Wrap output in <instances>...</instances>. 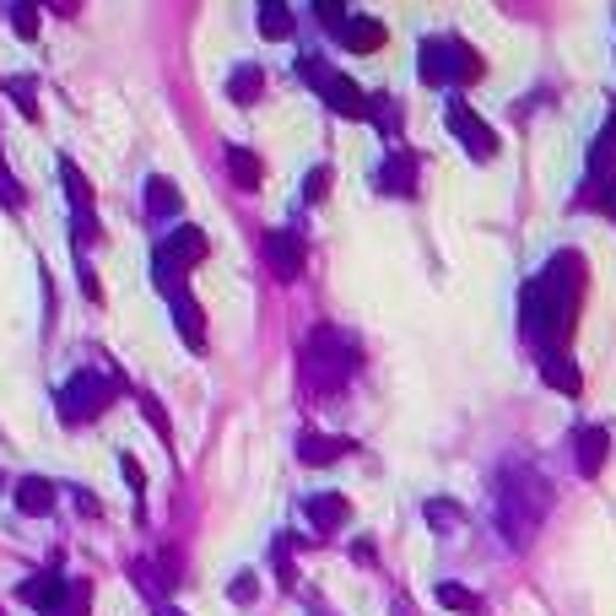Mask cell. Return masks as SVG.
<instances>
[{
    "mask_svg": "<svg viewBox=\"0 0 616 616\" xmlns=\"http://www.w3.org/2000/svg\"><path fill=\"white\" fill-rule=\"evenodd\" d=\"M0 492H6V471H0Z\"/></svg>",
    "mask_w": 616,
    "mask_h": 616,
    "instance_id": "41",
    "label": "cell"
},
{
    "mask_svg": "<svg viewBox=\"0 0 616 616\" xmlns=\"http://www.w3.org/2000/svg\"><path fill=\"white\" fill-rule=\"evenodd\" d=\"M357 368H363V346L346 336V330L319 325L314 336L303 341V379H308V390H314V395L346 390Z\"/></svg>",
    "mask_w": 616,
    "mask_h": 616,
    "instance_id": "3",
    "label": "cell"
},
{
    "mask_svg": "<svg viewBox=\"0 0 616 616\" xmlns=\"http://www.w3.org/2000/svg\"><path fill=\"white\" fill-rule=\"evenodd\" d=\"M152 616H184V611H173V606H152Z\"/></svg>",
    "mask_w": 616,
    "mask_h": 616,
    "instance_id": "40",
    "label": "cell"
},
{
    "mask_svg": "<svg viewBox=\"0 0 616 616\" xmlns=\"http://www.w3.org/2000/svg\"><path fill=\"white\" fill-rule=\"evenodd\" d=\"M76 281H82V298L98 308V303H103V287H98V271H92L87 260H76Z\"/></svg>",
    "mask_w": 616,
    "mask_h": 616,
    "instance_id": "35",
    "label": "cell"
},
{
    "mask_svg": "<svg viewBox=\"0 0 616 616\" xmlns=\"http://www.w3.org/2000/svg\"><path fill=\"white\" fill-rule=\"evenodd\" d=\"M141 411H146V422H152V433H157V438H163V444H168V438H173V427H168V411H163V400L141 390Z\"/></svg>",
    "mask_w": 616,
    "mask_h": 616,
    "instance_id": "31",
    "label": "cell"
},
{
    "mask_svg": "<svg viewBox=\"0 0 616 616\" xmlns=\"http://www.w3.org/2000/svg\"><path fill=\"white\" fill-rule=\"evenodd\" d=\"M179 211H184L179 184L163 179V173H152V179H146V217H152V222H168V217H179Z\"/></svg>",
    "mask_w": 616,
    "mask_h": 616,
    "instance_id": "15",
    "label": "cell"
},
{
    "mask_svg": "<svg viewBox=\"0 0 616 616\" xmlns=\"http://www.w3.org/2000/svg\"><path fill=\"white\" fill-rule=\"evenodd\" d=\"M227 179H233L238 190H260V179H265L260 157H254L249 146H227Z\"/></svg>",
    "mask_w": 616,
    "mask_h": 616,
    "instance_id": "19",
    "label": "cell"
},
{
    "mask_svg": "<svg viewBox=\"0 0 616 616\" xmlns=\"http://www.w3.org/2000/svg\"><path fill=\"white\" fill-rule=\"evenodd\" d=\"M60 616H92V584H87V579L65 589V606H60Z\"/></svg>",
    "mask_w": 616,
    "mask_h": 616,
    "instance_id": "30",
    "label": "cell"
},
{
    "mask_svg": "<svg viewBox=\"0 0 616 616\" xmlns=\"http://www.w3.org/2000/svg\"><path fill=\"white\" fill-rule=\"evenodd\" d=\"M254 17H260V33L271 38V44H281V38H292V11H287V6H271V0H265V6L254 11Z\"/></svg>",
    "mask_w": 616,
    "mask_h": 616,
    "instance_id": "25",
    "label": "cell"
},
{
    "mask_svg": "<svg viewBox=\"0 0 616 616\" xmlns=\"http://www.w3.org/2000/svg\"><path fill=\"white\" fill-rule=\"evenodd\" d=\"M6 17H11V28H17V38H38V11L33 6H11Z\"/></svg>",
    "mask_w": 616,
    "mask_h": 616,
    "instance_id": "34",
    "label": "cell"
},
{
    "mask_svg": "<svg viewBox=\"0 0 616 616\" xmlns=\"http://www.w3.org/2000/svg\"><path fill=\"white\" fill-rule=\"evenodd\" d=\"M379 190L384 195H411V190H417V157H411V152H390V157H384Z\"/></svg>",
    "mask_w": 616,
    "mask_h": 616,
    "instance_id": "18",
    "label": "cell"
},
{
    "mask_svg": "<svg viewBox=\"0 0 616 616\" xmlns=\"http://www.w3.org/2000/svg\"><path fill=\"white\" fill-rule=\"evenodd\" d=\"M368 114H373V130H379V136H395V130H400V109L390 98H368Z\"/></svg>",
    "mask_w": 616,
    "mask_h": 616,
    "instance_id": "27",
    "label": "cell"
},
{
    "mask_svg": "<svg viewBox=\"0 0 616 616\" xmlns=\"http://www.w3.org/2000/svg\"><path fill=\"white\" fill-rule=\"evenodd\" d=\"M606 454H611V433L600 422L573 433V465H579V476H600L606 471Z\"/></svg>",
    "mask_w": 616,
    "mask_h": 616,
    "instance_id": "10",
    "label": "cell"
},
{
    "mask_svg": "<svg viewBox=\"0 0 616 616\" xmlns=\"http://www.w3.org/2000/svg\"><path fill=\"white\" fill-rule=\"evenodd\" d=\"M119 390L125 384L114 379V373H98V368H76L71 379L60 384V395H55V406H60V422L65 427H87V422H98L103 411L119 400Z\"/></svg>",
    "mask_w": 616,
    "mask_h": 616,
    "instance_id": "5",
    "label": "cell"
},
{
    "mask_svg": "<svg viewBox=\"0 0 616 616\" xmlns=\"http://www.w3.org/2000/svg\"><path fill=\"white\" fill-rule=\"evenodd\" d=\"M303 82L319 92V98L330 103L341 119H363L368 114V98H363V87L352 82V76H341L336 65H319V60H303Z\"/></svg>",
    "mask_w": 616,
    "mask_h": 616,
    "instance_id": "6",
    "label": "cell"
},
{
    "mask_svg": "<svg viewBox=\"0 0 616 616\" xmlns=\"http://www.w3.org/2000/svg\"><path fill=\"white\" fill-rule=\"evenodd\" d=\"M157 254H168L179 271H195V265L206 260L211 249H206V233H200V227H173L163 244H157Z\"/></svg>",
    "mask_w": 616,
    "mask_h": 616,
    "instance_id": "11",
    "label": "cell"
},
{
    "mask_svg": "<svg viewBox=\"0 0 616 616\" xmlns=\"http://www.w3.org/2000/svg\"><path fill=\"white\" fill-rule=\"evenodd\" d=\"M444 125L460 136V146L476 157V163H487V157H498V136H492V125H481V114L471 109V103H460V98H449V109H444Z\"/></svg>",
    "mask_w": 616,
    "mask_h": 616,
    "instance_id": "7",
    "label": "cell"
},
{
    "mask_svg": "<svg viewBox=\"0 0 616 616\" xmlns=\"http://www.w3.org/2000/svg\"><path fill=\"white\" fill-rule=\"evenodd\" d=\"M0 87H6V98L17 103L22 114H28V119H38V76H6V82H0Z\"/></svg>",
    "mask_w": 616,
    "mask_h": 616,
    "instance_id": "24",
    "label": "cell"
},
{
    "mask_svg": "<svg viewBox=\"0 0 616 616\" xmlns=\"http://www.w3.org/2000/svg\"><path fill=\"white\" fill-rule=\"evenodd\" d=\"M260 92H265V71H260V65H238V71L227 76V98H233V103H254Z\"/></svg>",
    "mask_w": 616,
    "mask_h": 616,
    "instance_id": "21",
    "label": "cell"
},
{
    "mask_svg": "<svg viewBox=\"0 0 616 616\" xmlns=\"http://www.w3.org/2000/svg\"><path fill=\"white\" fill-rule=\"evenodd\" d=\"M346 454H357L352 438H330V433H303L298 438V460L303 465H336Z\"/></svg>",
    "mask_w": 616,
    "mask_h": 616,
    "instance_id": "12",
    "label": "cell"
},
{
    "mask_svg": "<svg viewBox=\"0 0 616 616\" xmlns=\"http://www.w3.org/2000/svg\"><path fill=\"white\" fill-rule=\"evenodd\" d=\"M0 616H6V611H0Z\"/></svg>",
    "mask_w": 616,
    "mask_h": 616,
    "instance_id": "42",
    "label": "cell"
},
{
    "mask_svg": "<svg viewBox=\"0 0 616 616\" xmlns=\"http://www.w3.org/2000/svg\"><path fill=\"white\" fill-rule=\"evenodd\" d=\"M71 238H76V254H82V249H92V244H98V238H103V227H98V211H71Z\"/></svg>",
    "mask_w": 616,
    "mask_h": 616,
    "instance_id": "26",
    "label": "cell"
},
{
    "mask_svg": "<svg viewBox=\"0 0 616 616\" xmlns=\"http://www.w3.org/2000/svg\"><path fill=\"white\" fill-rule=\"evenodd\" d=\"M352 562H363V568H373V562H379V552H373L368 535H363V541H352Z\"/></svg>",
    "mask_w": 616,
    "mask_h": 616,
    "instance_id": "38",
    "label": "cell"
},
{
    "mask_svg": "<svg viewBox=\"0 0 616 616\" xmlns=\"http://www.w3.org/2000/svg\"><path fill=\"white\" fill-rule=\"evenodd\" d=\"M227 595H233V606H254V595H260V579H254V573H238V579L227 584Z\"/></svg>",
    "mask_w": 616,
    "mask_h": 616,
    "instance_id": "33",
    "label": "cell"
},
{
    "mask_svg": "<svg viewBox=\"0 0 616 616\" xmlns=\"http://www.w3.org/2000/svg\"><path fill=\"white\" fill-rule=\"evenodd\" d=\"M60 184H65V195H71V211H87L92 206V179L71 163V157H60Z\"/></svg>",
    "mask_w": 616,
    "mask_h": 616,
    "instance_id": "22",
    "label": "cell"
},
{
    "mask_svg": "<svg viewBox=\"0 0 616 616\" xmlns=\"http://www.w3.org/2000/svg\"><path fill=\"white\" fill-rule=\"evenodd\" d=\"M119 471H125L130 492H146V471H141V460H136V454H119Z\"/></svg>",
    "mask_w": 616,
    "mask_h": 616,
    "instance_id": "37",
    "label": "cell"
},
{
    "mask_svg": "<svg viewBox=\"0 0 616 616\" xmlns=\"http://www.w3.org/2000/svg\"><path fill=\"white\" fill-rule=\"evenodd\" d=\"M11 492H17V508H22L28 519L55 514V481H44V476H22Z\"/></svg>",
    "mask_w": 616,
    "mask_h": 616,
    "instance_id": "17",
    "label": "cell"
},
{
    "mask_svg": "<svg viewBox=\"0 0 616 616\" xmlns=\"http://www.w3.org/2000/svg\"><path fill=\"white\" fill-rule=\"evenodd\" d=\"M541 373H546V384H552L557 395H579L584 390V373H579V363H568V357H541Z\"/></svg>",
    "mask_w": 616,
    "mask_h": 616,
    "instance_id": "20",
    "label": "cell"
},
{
    "mask_svg": "<svg viewBox=\"0 0 616 616\" xmlns=\"http://www.w3.org/2000/svg\"><path fill=\"white\" fill-rule=\"evenodd\" d=\"M314 17L325 22L330 33H341V28H346V17H352V11H346V6H330V0H325V6H314Z\"/></svg>",
    "mask_w": 616,
    "mask_h": 616,
    "instance_id": "36",
    "label": "cell"
},
{
    "mask_svg": "<svg viewBox=\"0 0 616 616\" xmlns=\"http://www.w3.org/2000/svg\"><path fill=\"white\" fill-rule=\"evenodd\" d=\"M438 595V606H449V611H465V616H481V600H476V589H465V584H454V579H444L433 589Z\"/></svg>",
    "mask_w": 616,
    "mask_h": 616,
    "instance_id": "23",
    "label": "cell"
},
{
    "mask_svg": "<svg viewBox=\"0 0 616 616\" xmlns=\"http://www.w3.org/2000/svg\"><path fill=\"white\" fill-rule=\"evenodd\" d=\"M546 508H552V481L535 465H503L498 471V530L508 546H530V535L541 530Z\"/></svg>",
    "mask_w": 616,
    "mask_h": 616,
    "instance_id": "2",
    "label": "cell"
},
{
    "mask_svg": "<svg viewBox=\"0 0 616 616\" xmlns=\"http://www.w3.org/2000/svg\"><path fill=\"white\" fill-rule=\"evenodd\" d=\"M173 308V325H179V336L190 352H206V314H200V303L190 298V292H179V298H168Z\"/></svg>",
    "mask_w": 616,
    "mask_h": 616,
    "instance_id": "13",
    "label": "cell"
},
{
    "mask_svg": "<svg viewBox=\"0 0 616 616\" xmlns=\"http://www.w3.org/2000/svg\"><path fill=\"white\" fill-rule=\"evenodd\" d=\"M76 508H82L87 519H98V514H103V508H98V498H92V492H82V487H76Z\"/></svg>",
    "mask_w": 616,
    "mask_h": 616,
    "instance_id": "39",
    "label": "cell"
},
{
    "mask_svg": "<svg viewBox=\"0 0 616 616\" xmlns=\"http://www.w3.org/2000/svg\"><path fill=\"white\" fill-rule=\"evenodd\" d=\"M427 525H433V530L460 525V503H454V498H433V503H427Z\"/></svg>",
    "mask_w": 616,
    "mask_h": 616,
    "instance_id": "29",
    "label": "cell"
},
{
    "mask_svg": "<svg viewBox=\"0 0 616 616\" xmlns=\"http://www.w3.org/2000/svg\"><path fill=\"white\" fill-rule=\"evenodd\" d=\"M417 76L427 87H449V82L471 87V82H481V55L465 44V38H454V33L422 38V44H417Z\"/></svg>",
    "mask_w": 616,
    "mask_h": 616,
    "instance_id": "4",
    "label": "cell"
},
{
    "mask_svg": "<svg viewBox=\"0 0 616 616\" xmlns=\"http://www.w3.org/2000/svg\"><path fill=\"white\" fill-rule=\"evenodd\" d=\"M265 265H271L276 281H298L303 276V238L287 233V227H276V233H265Z\"/></svg>",
    "mask_w": 616,
    "mask_h": 616,
    "instance_id": "9",
    "label": "cell"
},
{
    "mask_svg": "<svg viewBox=\"0 0 616 616\" xmlns=\"http://www.w3.org/2000/svg\"><path fill=\"white\" fill-rule=\"evenodd\" d=\"M325 195H330V168H314V173L303 179V206H319Z\"/></svg>",
    "mask_w": 616,
    "mask_h": 616,
    "instance_id": "32",
    "label": "cell"
},
{
    "mask_svg": "<svg viewBox=\"0 0 616 616\" xmlns=\"http://www.w3.org/2000/svg\"><path fill=\"white\" fill-rule=\"evenodd\" d=\"M22 200H28V190L17 184V173L6 168V152H0V206H6V211H22Z\"/></svg>",
    "mask_w": 616,
    "mask_h": 616,
    "instance_id": "28",
    "label": "cell"
},
{
    "mask_svg": "<svg viewBox=\"0 0 616 616\" xmlns=\"http://www.w3.org/2000/svg\"><path fill=\"white\" fill-rule=\"evenodd\" d=\"M584 281H589L584 254L557 249L541 265V276L519 287V330L535 346V357H568V330L584 308Z\"/></svg>",
    "mask_w": 616,
    "mask_h": 616,
    "instance_id": "1",
    "label": "cell"
},
{
    "mask_svg": "<svg viewBox=\"0 0 616 616\" xmlns=\"http://www.w3.org/2000/svg\"><path fill=\"white\" fill-rule=\"evenodd\" d=\"M341 49H352V55H373V49H384V22L373 17H346V28L336 33Z\"/></svg>",
    "mask_w": 616,
    "mask_h": 616,
    "instance_id": "16",
    "label": "cell"
},
{
    "mask_svg": "<svg viewBox=\"0 0 616 616\" xmlns=\"http://www.w3.org/2000/svg\"><path fill=\"white\" fill-rule=\"evenodd\" d=\"M303 514H308V525H314L319 535H330V530H341V525H346L352 503H346L341 492H314V498L303 503Z\"/></svg>",
    "mask_w": 616,
    "mask_h": 616,
    "instance_id": "14",
    "label": "cell"
},
{
    "mask_svg": "<svg viewBox=\"0 0 616 616\" xmlns=\"http://www.w3.org/2000/svg\"><path fill=\"white\" fill-rule=\"evenodd\" d=\"M65 589H71V584H65L55 568H44V573H28V579L17 584V600H22L28 611H38V616H60Z\"/></svg>",
    "mask_w": 616,
    "mask_h": 616,
    "instance_id": "8",
    "label": "cell"
}]
</instances>
